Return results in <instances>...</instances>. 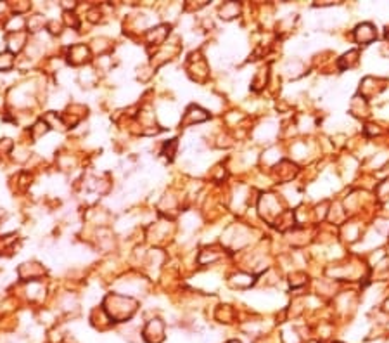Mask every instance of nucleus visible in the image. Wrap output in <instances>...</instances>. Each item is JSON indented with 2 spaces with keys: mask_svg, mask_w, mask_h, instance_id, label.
Returning <instances> with one entry per match:
<instances>
[{
  "mask_svg": "<svg viewBox=\"0 0 389 343\" xmlns=\"http://www.w3.org/2000/svg\"><path fill=\"white\" fill-rule=\"evenodd\" d=\"M374 38H375V30L372 25L365 23V25L358 26V30H356V40H358V42L369 43V42H372Z\"/></svg>",
  "mask_w": 389,
  "mask_h": 343,
  "instance_id": "obj_1",
  "label": "nucleus"
}]
</instances>
